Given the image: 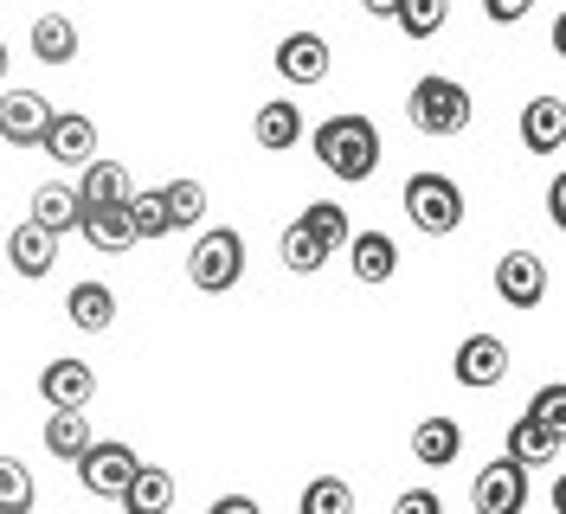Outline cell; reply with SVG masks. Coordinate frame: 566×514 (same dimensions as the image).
Instances as JSON below:
<instances>
[{"label": "cell", "mask_w": 566, "mask_h": 514, "mask_svg": "<svg viewBox=\"0 0 566 514\" xmlns=\"http://www.w3.org/2000/svg\"><path fill=\"white\" fill-rule=\"evenodd\" d=\"M310 148H316V161L335 180H374L380 174V129H374V116H360V109H342V116H328L310 129Z\"/></svg>", "instance_id": "cell-1"}, {"label": "cell", "mask_w": 566, "mask_h": 514, "mask_svg": "<svg viewBox=\"0 0 566 514\" xmlns=\"http://www.w3.org/2000/svg\"><path fill=\"white\" fill-rule=\"evenodd\" d=\"M399 206H406V219L419 225L424 239H451V232L463 225V187L451 180V174H438V168L406 174Z\"/></svg>", "instance_id": "cell-2"}, {"label": "cell", "mask_w": 566, "mask_h": 514, "mask_svg": "<svg viewBox=\"0 0 566 514\" xmlns=\"http://www.w3.org/2000/svg\"><path fill=\"white\" fill-rule=\"evenodd\" d=\"M187 283L200 296H226L245 283V239L232 225H207L200 239L187 244Z\"/></svg>", "instance_id": "cell-3"}, {"label": "cell", "mask_w": 566, "mask_h": 514, "mask_svg": "<svg viewBox=\"0 0 566 514\" xmlns=\"http://www.w3.org/2000/svg\"><path fill=\"white\" fill-rule=\"evenodd\" d=\"M406 116H412L419 136H463L470 116H476V103H470V91H463L458 77H419L406 91Z\"/></svg>", "instance_id": "cell-4"}, {"label": "cell", "mask_w": 566, "mask_h": 514, "mask_svg": "<svg viewBox=\"0 0 566 514\" xmlns=\"http://www.w3.org/2000/svg\"><path fill=\"white\" fill-rule=\"evenodd\" d=\"M136 450L123 444V438H104V444H91L84 457H77V482L97 495V502H116L123 489H129V476H136Z\"/></svg>", "instance_id": "cell-5"}, {"label": "cell", "mask_w": 566, "mask_h": 514, "mask_svg": "<svg viewBox=\"0 0 566 514\" xmlns=\"http://www.w3.org/2000/svg\"><path fill=\"white\" fill-rule=\"evenodd\" d=\"M509 342L502 335H463L458 354H451V374H458V386H470V392H490V386H502L509 379Z\"/></svg>", "instance_id": "cell-6"}, {"label": "cell", "mask_w": 566, "mask_h": 514, "mask_svg": "<svg viewBox=\"0 0 566 514\" xmlns=\"http://www.w3.org/2000/svg\"><path fill=\"white\" fill-rule=\"evenodd\" d=\"M534 495V482L522 463H509V457H495V463H483L476 470V489H470V502H476V514H522Z\"/></svg>", "instance_id": "cell-7"}, {"label": "cell", "mask_w": 566, "mask_h": 514, "mask_svg": "<svg viewBox=\"0 0 566 514\" xmlns=\"http://www.w3.org/2000/svg\"><path fill=\"white\" fill-rule=\"evenodd\" d=\"M39 399L52 411H84L97 399V367H91V360H71V354L45 360V367H39Z\"/></svg>", "instance_id": "cell-8"}, {"label": "cell", "mask_w": 566, "mask_h": 514, "mask_svg": "<svg viewBox=\"0 0 566 514\" xmlns=\"http://www.w3.org/2000/svg\"><path fill=\"white\" fill-rule=\"evenodd\" d=\"M52 129V103L39 91H0V148H39Z\"/></svg>", "instance_id": "cell-9"}, {"label": "cell", "mask_w": 566, "mask_h": 514, "mask_svg": "<svg viewBox=\"0 0 566 514\" xmlns=\"http://www.w3.org/2000/svg\"><path fill=\"white\" fill-rule=\"evenodd\" d=\"M490 283L509 308H541V296H547V264H541L534 251H502Z\"/></svg>", "instance_id": "cell-10"}, {"label": "cell", "mask_w": 566, "mask_h": 514, "mask_svg": "<svg viewBox=\"0 0 566 514\" xmlns=\"http://www.w3.org/2000/svg\"><path fill=\"white\" fill-rule=\"evenodd\" d=\"M59 168H91L97 161V123L84 116V109H52V129L39 141Z\"/></svg>", "instance_id": "cell-11"}, {"label": "cell", "mask_w": 566, "mask_h": 514, "mask_svg": "<svg viewBox=\"0 0 566 514\" xmlns=\"http://www.w3.org/2000/svg\"><path fill=\"white\" fill-rule=\"evenodd\" d=\"M77 206L84 212H123L129 206V193H136V180H129V168L123 161H109V155H97L91 168H77Z\"/></svg>", "instance_id": "cell-12"}, {"label": "cell", "mask_w": 566, "mask_h": 514, "mask_svg": "<svg viewBox=\"0 0 566 514\" xmlns=\"http://www.w3.org/2000/svg\"><path fill=\"white\" fill-rule=\"evenodd\" d=\"M328 65H335V59H328V39L310 33V27L277 39V77L283 84H310V91H316L322 77H328Z\"/></svg>", "instance_id": "cell-13"}, {"label": "cell", "mask_w": 566, "mask_h": 514, "mask_svg": "<svg viewBox=\"0 0 566 514\" xmlns=\"http://www.w3.org/2000/svg\"><path fill=\"white\" fill-rule=\"evenodd\" d=\"M175 495H180V482L168 463H136V476H129V489L116 502H123V514H168Z\"/></svg>", "instance_id": "cell-14"}, {"label": "cell", "mask_w": 566, "mask_h": 514, "mask_svg": "<svg viewBox=\"0 0 566 514\" xmlns=\"http://www.w3.org/2000/svg\"><path fill=\"white\" fill-rule=\"evenodd\" d=\"M251 136H258V148H271V155L296 148V141H303V103L264 97L258 103V116H251Z\"/></svg>", "instance_id": "cell-15"}, {"label": "cell", "mask_w": 566, "mask_h": 514, "mask_svg": "<svg viewBox=\"0 0 566 514\" xmlns=\"http://www.w3.org/2000/svg\"><path fill=\"white\" fill-rule=\"evenodd\" d=\"M348 271H354V283H392L399 276V244H392V232H354Z\"/></svg>", "instance_id": "cell-16"}, {"label": "cell", "mask_w": 566, "mask_h": 514, "mask_svg": "<svg viewBox=\"0 0 566 514\" xmlns=\"http://www.w3.org/2000/svg\"><path fill=\"white\" fill-rule=\"evenodd\" d=\"M560 450H566V438H554V431H541L534 418H515L509 424V438H502V457L509 463H522V470H547V463H560Z\"/></svg>", "instance_id": "cell-17"}, {"label": "cell", "mask_w": 566, "mask_h": 514, "mask_svg": "<svg viewBox=\"0 0 566 514\" xmlns=\"http://www.w3.org/2000/svg\"><path fill=\"white\" fill-rule=\"evenodd\" d=\"M7 264H13V276H27V283H39V276H52V264H59V239H45L39 225H13L7 232Z\"/></svg>", "instance_id": "cell-18"}, {"label": "cell", "mask_w": 566, "mask_h": 514, "mask_svg": "<svg viewBox=\"0 0 566 514\" xmlns=\"http://www.w3.org/2000/svg\"><path fill=\"white\" fill-rule=\"evenodd\" d=\"M412 457L431 463V470H451V463L463 457V424L458 418H444V411L419 418V431H412Z\"/></svg>", "instance_id": "cell-19"}, {"label": "cell", "mask_w": 566, "mask_h": 514, "mask_svg": "<svg viewBox=\"0 0 566 514\" xmlns=\"http://www.w3.org/2000/svg\"><path fill=\"white\" fill-rule=\"evenodd\" d=\"M65 308H71V328L77 335H104V328H116V290L109 283H71V296H65Z\"/></svg>", "instance_id": "cell-20"}, {"label": "cell", "mask_w": 566, "mask_h": 514, "mask_svg": "<svg viewBox=\"0 0 566 514\" xmlns=\"http://www.w3.org/2000/svg\"><path fill=\"white\" fill-rule=\"evenodd\" d=\"M77 193L71 187H59V180H45V187H33V212H27V225H39L45 239H65V232H77Z\"/></svg>", "instance_id": "cell-21"}, {"label": "cell", "mask_w": 566, "mask_h": 514, "mask_svg": "<svg viewBox=\"0 0 566 514\" xmlns=\"http://www.w3.org/2000/svg\"><path fill=\"white\" fill-rule=\"evenodd\" d=\"M522 148H528V155L566 148V103L560 97H534L528 109H522Z\"/></svg>", "instance_id": "cell-22"}, {"label": "cell", "mask_w": 566, "mask_h": 514, "mask_svg": "<svg viewBox=\"0 0 566 514\" xmlns=\"http://www.w3.org/2000/svg\"><path fill=\"white\" fill-rule=\"evenodd\" d=\"M161 212H168V232L207 225V180H193V174L168 180V187H161Z\"/></svg>", "instance_id": "cell-23"}, {"label": "cell", "mask_w": 566, "mask_h": 514, "mask_svg": "<svg viewBox=\"0 0 566 514\" xmlns=\"http://www.w3.org/2000/svg\"><path fill=\"white\" fill-rule=\"evenodd\" d=\"M39 438H45V450H52L59 463H77L84 450L97 444V438H91V418H84V411H45V431H39Z\"/></svg>", "instance_id": "cell-24"}, {"label": "cell", "mask_w": 566, "mask_h": 514, "mask_svg": "<svg viewBox=\"0 0 566 514\" xmlns=\"http://www.w3.org/2000/svg\"><path fill=\"white\" fill-rule=\"evenodd\" d=\"M310 239L335 258V251H348V239H354V225H348V206H335V200H310L303 206V219H296Z\"/></svg>", "instance_id": "cell-25"}, {"label": "cell", "mask_w": 566, "mask_h": 514, "mask_svg": "<svg viewBox=\"0 0 566 514\" xmlns=\"http://www.w3.org/2000/svg\"><path fill=\"white\" fill-rule=\"evenodd\" d=\"M33 59L39 65H71L77 59V27L65 13H39L33 20Z\"/></svg>", "instance_id": "cell-26"}, {"label": "cell", "mask_w": 566, "mask_h": 514, "mask_svg": "<svg viewBox=\"0 0 566 514\" xmlns=\"http://www.w3.org/2000/svg\"><path fill=\"white\" fill-rule=\"evenodd\" d=\"M77 239L91 244L97 258H116V251H129L136 232H129V219L123 212H77Z\"/></svg>", "instance_id": "cell-27"}, {"label": "cell", "mask_w": 566, "mask_h": 514, "mask_svg": "<svg viewBox=\"0 0 566 514\" xmlns=\"http://www.w3.org/2000/svg\"><path fill=\"white\" fill-rule=\"evenodd\" d=\"M123 219H129V232H136V244H161V239H168V212H161V187H148V193H129V206H123Z\"/></svg>", "instance_id": "cell-28"}, {"label": "cell", "mask_w": 566, "mask_h": 514, "mask_svg": "<svg viewBox=\"0 0 566 514\" xmlns=\"http://www.w3.org/2000/svg\"><path fill=\"white\" fill-rule=\"evenodd\" d=\"M39 502V482L20 457H0V514H33Z\"/></svg>", "instance_id": "cell-29"}, {"label": "cell", "mask_w": 566, "mask_h": 514, "mask_svg": "<svg viewBox=\"0 0 566 514\" xmlns=\"http://www.w3.org/2000/svg\"><path fill=\"white\" fill-rule=\"evenodd\" d=\"M277 258H283V271H296V276H316L322 264H328V251H322V244L310 239V232H303L296 219L283 225V239H277Z\"/></svg>", "instance_id": "cell-30"}, {"label": "cell", "mask_w": 566, "mask_h": 514, "mask_svg": "<svg viewBox=\"0 0 566 514\" xmlns=\"http://www.w3.org/2000/svg\"><path fill=\"white\" fill-rule=\"evenodd\" d=\"M444 20H451V7H444V0H406V7H392V27H399L406 39L444 33Z\"/></svg>", "instance_id": "cell-31"}, {"label": "cell", "mask_w": 566, "mask_h": 514, "mask_svg": "<svg viewBox=\"0 0 566 514\" xmlns=\"http://www.w3.org/2000/svg\"><path fill=\"white\" fill-rule=\"evenodd\" d=\"M296 514H354V489L342 476H310V489H303Z\"/></svg>", "instance_id": "cell-32"}, {"label": "cell", "mask_w": 566, "mask_h": 514, "mask_svg": "<svg viewBox=\"0 0 566 514\" xmlns=\"http://www.w3.org/2000/svg\"><path fill=\"white\" fill-rule=\"evenodd\" d=\"M522 418H534L541 431L566 438V386H560V379H554V386H541V392L528 399V411H522Z\"/></svg>", "instance_id": "cell-33"}, {"label": "cell", "mask_w": 566, "mask_h": 514, "mask_svg": "<svg viewBox=\"0 0 566 514\" xmlns=\"http://www.w3.org/2000/svg\"><path fill=\"white\" fill-rule=\"evenodd\" d=\"M392 514H444V502H438V489H406L392 502Z\"/></svg>", "instance_id": "cell-34"}, {"label": "cell", "mask_w": 566, "mask_h": 514, "mask_svg": "<svg viewBox=\"0 0 566 514\" xmlns=\"http://www.w3.org/2000/svg\"><path fill=\"white\" fill-rule=\"evenodd\" d=\"M483 13H490L495 27H515V20H528V13H534V0H490Z\"/></svg>", "instance_id": "cell-35"}, {"label": "cell", "mask_w": 566, "mask_h": 514, "mask_svg": "<svg viewBox=\"0 0 566 514\" xmlns=\"http://www.w3.org/2000/svg\"><path fill=\"white\" fill-rule=\"evenodd\" d=\"M547 219L566 232V174H554V180H547Z\"/></svg>", "instance_id": "cell-36"}, {"label": "cell", "mask_w": 566, "mask_h": 514, "mask_svg": "<svg viewBox=\"0 0 566 514\" xmlns=\"http://www.w3.org/2000/svg\"><path fill=\"white\" fill-rule=\"evenodd\" d=\"M207 514H264L251 495H219V502H207Z\"/></svg>", "instance_id": "cell-37"}, {"label": "cell", "mask_w": 566, "mask_h": 514, "mask_svg": "<svg viewBox=\"0 0 566 514\" xmlns=\"http://www.w3.org/2000/svg\"><path fill=\"white\" fill-rule=\"evenodd\" d=\"M7 65H13V52H7V39H0V84H7Z\"/></svg>", "instance_id": "cell-38"}]
</instances>
